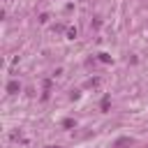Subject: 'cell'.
Masks as SVG:
<instances>
[{
	"label": "cell",
	"mask_w": 148,
	"mask_h": 148,
	"mask_svg": "<svg viewBox=\"0 0 148 148\" xmlns=\"http://www.w3.org/2000/svg\"><path fill=\"white\" fill-rule=\"evenodd\" d=\"M18 90H21L18 81H9V83H7V92H12V95H14V92H18Z\"/></svg>",
	"instance_id": "6da1fadb"
},
{
	"label": "cell",
	"mask_w": 148,
	"mask_h": 148,
	"mask_svg": "<svg viewBox=\"0 0 148 148\" xmlns=\"http://www.w3.org/2000/svg\"><path fill=\"white\" fill-rule=\"evenodd\" d=\"M46 148H60V146H46Z\"/></svg>",
	"instance_id": "8992f818"
},
{
	"label": "cell",
	"mask_w": 148,
	"mask_h": 148,
	"mask_svg": "<svg viewBox=\"0 0 148 148\" xmlns=\"http://www.w3.org/2000/svg\"><path fill=\"white\" fill-rule=\"evenodd\" d=\"M102 109H104V111L109 109V97H104V99H102Z\"/></svg>",
	"instance_id": "5b68a950"
},
{
	"label": "cell",
	"mask_w": 148,
	"mask_h": 148,
	"mask_svg": "<svg viewBox=\"0 0 148 148\" xmlns=\"http://www.w3.org/2000/svg\"><path fill=\"white\" fill-rule=\"evenodd\" d=\"M99 60H102V62H109V60H111V58H109V56H106V53H99Z\"/></svg>",
	"instance_id": "277c9868"
},
{
	"label": "cell",
	"mask_w": 148,
	"mask_h": 148,
	"mask_svg": "<svg viewBox=\"0 0 148 148\" xmlns=\"http://www.w3.org/2000/svg\"><path fill=\"white\" fill-rule=\"evenodd\" d=\"M67 37H69V39H74V37H76V30H74V28H72V30H67Z\"/></svg>",
	"instance_id": "3957f363"
},
{
	"label": "cell",
	"mask_w": 148,
	"mask_h": 148,
	"mask_svg": "<svg viewBox=\"0 0 148 148\" xmlns=\"http://www.w3.org/2000/svg\"><path fill=\"white\" fill-rule=\"evenodd\" d=\"M127 143H132V139H130V136H123V139H118V141H116V148H120V146H127Z\"/></svg>",
	"instance_id": "7a4b0ae2"
}]
</instances>
